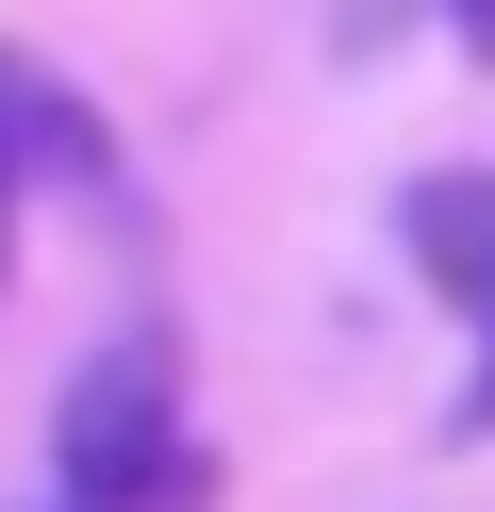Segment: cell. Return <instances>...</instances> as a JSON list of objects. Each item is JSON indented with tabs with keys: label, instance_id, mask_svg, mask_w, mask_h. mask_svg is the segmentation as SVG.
Returning <instances> with one entry per match:
<instances>
[{
	"label": "cell",
	"instance_id": "6da1fadb",
	"mask_svg": "<svg viewBox=\"0 0 495 512\" xmlns=\"http://www.w3.org/2000/svg\"><path fill=\"white\" fill-rule=\"evenodd\" d=\"M50 479H66V512H198L215 496V463L182 446V364H165V331H116L83 380H66Z\"/></svg>",
	"mask_w": 495,
	"mask_h": 512
},
{
	"label": "cell",
	"instance_id": "7a4b0ae2",
	"mask_svg": "<svg viewBox=\"0 0 495 512\" xmlns=\"http://www.w3.org/2000/svg\"><path fill=\"white\" fill-rule=\"evenodd\" d=\"M396 232H413V265L446 281V298H479V314H495V166L413 182V199H396Z\"/></svg>",
	"mask_w": 495,
	"mask_h": 512
},
{
	"label": "cell",
	"instance_id": "3957f363",
	"mask_svg": "<svg viewBox=\"0 0 495 512\" xmlns=\"http://www.w3.org/2000/svg\"><path fill=\"white\" fill-rule=\"evenodd\" d=\"M0 182H99V116L17 50H0Z\"/></svg>",
	"mask_w": 495,
	"mask_h": 512
},
{
	"label": "cell",
	"instance_id": "277c9868",
	"mask_svg": "<svg viewBox=\"0 0 495 512\" xmlns=\"http://www.w3.org/2000/svg\"><path fill=\"white\" fill-rule=\"evenodd\" d=\"M446 17H462V50H495V0H446Z\"/></svg>",
	"mask_w": 495,
	"mask_h": 512
},
{
	"label": "cell",
	"instance_id": "5b68a950",
	"mask_svg": "<svg viewBox=\"0 0 495 512\" xmlns=\"http://www.w3.org/2000/svg\"><path fill=\"white\" fill-rule=\"evenodd\" d=\"M0 281H17V182H0Z\"/></svg>",
	"mask_w": 495,
	"mask_h": 512
},
{
	"label": "cell",
	"instance_id": "8992f818",
	"mask_svg": "<svg viewBox=\"0 0 495 512\" xmlns=\"http://www.w3.org/2000/svg\"><path fill=\"white\" fill-rule=\"evenodd\" d=\"M479 413H495V364H479Z\"/></svg>",
	"mask_w": 495,
	"mask_h": 512
}]
</instances>
